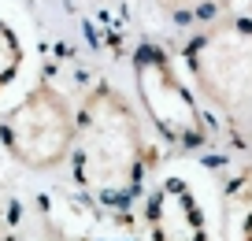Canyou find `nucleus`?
Masks as SVG:
<instances>
[{
  "label": "nucleus",
  "mask_w": 252,
  "mask_h": 241,
  "mask_svg": "<svg viewBox=\"0 0 252 241\" xmlns=\"http://www.w3.org/2000/svg\"><path fill=\"white\" fill-rule=\"evenodd\" d=\"M4 145L11 160L30 171H52L67 164L74 145V108L60 89L41 82L4 115Z\"/></svg>",
  "instance_id": "obj_4"
},
{
  "label": "nucleus",
  "mask_w": 252,
  "mask_h": 241,
  "mask_svg": "<svg viewBox=\"0 0 252 241\" xmlns=\"http://www.w3.org/2000/svg\"><path fill=\"white\" fill-rule=\"evenodd\" d=\"M19 67H23V45H19V34L0 19V93L15 82Z\"/></svg>",
  "instance_id": "obj_6"
},
{
  "label": "nucleus",
  "mask_w": 252,
  "mask_h": 241,
  "mask_svg": "<svg viewBox=\"0 0 252 241\" xmlns=\"http://www.w3.org/2000/svg\"><path fill=\"white\" fill-rule=\"evenodd\" d=\"M152 241H208V223L197 193L186 178H163L145 204Z\"/></svg>",
  "instance_id": "obj_5"
},
{
  "label": "nucleus",
  "mask_w": 252,
  "mask_h": 241,
  "mask_svg": "<svg viewBox=\"0 0 252 241\" xmlns=\"http://www.w3.org/2000/svg\"><path fill=\"white\" fill-rule=\"evenodd\" d=\"M71 174L93 201L126 204L145 178L141 119L115 86H93L74 111Z\"/></svg>",
  "instance_id": "obj_1"
},
{
  "label": "nucleus",
  "mask_w": 252,
  "mask_h": 241,
  "mask_svg": "<svg viewBox=\"0 0 252 241\" xmlns=\"http://www.w3.org/2000/svg\"><path fill=\"white\" fill-rule=\"evenodd\" d=\"M182 56L200 97L252 138V19H215L186 41Z\"/></svg>",
  "instance_id": "obj_2"
},
{
  "label": "nucleus",
  "mask_w": 252,
  "mask_h": 241,
  "mask_svg": "<svg viewBox=\"0 0 252 241\" xmlns=\"http://www.w3.org/2000/svg\"><path fill=\"white\" fill-rule=\"evenodd\" d=\"M159 8L178 23H197V19H212L226 8L230 0H156Z\"/></svg>",
  "instance_id": "obj_7"
},
{
  "label": "nucleus",
  "mask_w": 252,
  "mask_h": 241,
  "mask_svg": "<svg viewBox=\"0 0 252 241\" xmlns=\"http://www.w3.org/2000/svg\"><path fill=\"white\" fill-rule=\"evenodd\" d=\"M241 241H252V211L245 215V226H241Z\"/></svg>",
  "instance_id": "obj_8"
},
{
  "label": "nucleus",
  "mask_w": 252,
  "mask_h": 241,
  "mask_svg": "<svg viewBox=\"0 0 252 241\" xmlns=\"http://www.w3.org/2000/svg\"><path fill=\"white\" fill-rule=\"evenodd\" d=\"M134 86L137 101L145 108V119L156 126V134L167 145L193 152L208 145V123L197 108V97L178 78L171 56L156 45H141L134 52Z\"/></svg>",
  "instance_id": "obj_3"
}]
</instances>
